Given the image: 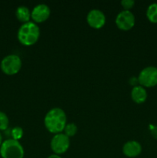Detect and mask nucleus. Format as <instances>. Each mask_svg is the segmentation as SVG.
I'll return each mask as SVG.
<instances>
[{
	"instance_id": "obj_15",
	"label": "nucleus",
	"mask_w": 157,
	"mask_h": 158,
	"mask_svg": "<svg viewBox=\"0 0 157 158\" xmlns=\"http://www.w3.org/2000/svg\"><path fill=\"white\" fill-rule=\"evenodd\" d=\"M9 120L8 116L2 111H0V131H6L9 127Z\"/></svg>"
},
{
	"instance_id": "obj_11",
	"label": "nucleus",
	"mask_w": 157,
	"mask_h": 158,
	"mask_svg": "<svg viewBox=\"0 0 157 158\" xmlns=\"http://www.w3.org/2000/svg\"><path fill=\"white\" fill-rule=\"evenodd\" d=\"M131 97L132 100L136 103H144L147 98V92L145 87L137 85L133 86L131 91Z\"/></svg>"
},
{
	"instance_id": "obj_16",
	"label": "nucleus",
	"mask_w": 157,
	"mask_h": 158,
	"mask_svg": "<svg viewBox=\"0 0 157 158\" xmlns=\"http://www.w3.org/2000/svg\"><path fill=\"white\" fill-rule=\"evenodd\" d=\"M11 135H12L13 140H20L23 136L22 128L20 127H15L14 128H12V131H11Z\"/></svg>"
},
{
	"instance_id": "obj_13",
	"label": "nucleus",
	"mask_w": 157,
	"mask_h": 158,
	"mask_svg": "<svg viewBox=\"0 0 157 158\" xmlns=\"http://www.w3.org/2000/svg\"><path fill=\"white\" fill-rule=\"evenodd\" d=\"M146 16L151 23H157V2L149 5L146 10Z\"/></svg>"
},
{
	"instance_id": "obj_2",
	"label": "nucleus",
	"mask_w": 157,
	"mask_h": 158,
	"mask_svg": "<svg viewBox=\"0 0 157 158\" xmlns=\"http://www.w3.org/2000/svg\"><path fill=\"white\" fill-rule=\"evenodd\" d=\"M40 35V29L32 21L23 23L18 30L17 37L20 43L26 46H32L38 41Z\"/></svg>"
},
{
	"instance_id": "obj_12",
	"label": "nucleus",
	"mask_w": 157,
	"mask_h": 158,
	"mask_svg": "<svg viewBox=\"0 0 157 158\" xmlns=\"http://www.w3.org/2000/svg\"><path fill=\"white\" fill-rule=\"evenodd\" d=\"M15 15H16V18L18 19V21L22 22V23H28V22L30 21L31 11L27 6H20L16 9Z\"/></svg>"
},
{
	"instance_id": "obj_7",
	"label": "nucleus",
	"mask_w": 157,
	"mask_h": 158,
	"mask_svg": "<svg viewBox=\"0 0 157 158\" xmlns=\"http://www.w3.org/2000/svg\"><path fill=\"white\" fill-rule=\"evenodd\" d=\"M135 15L131 11L123 10L119 12L115 18V24L121 30H129L135 25Z\"/></svg>"
},
{
	"instance_id": "obj_17",
	"label": "nucleus",
	"mask_w": 157,
	"mask_h": 158,
	"mask_svg": "<svg viewBox=\"0 0 157 158\" xmlns=\"http://www.w3.org/2000/svg\"><path fill=\"white\" fill-rule=\"evenodd\" d=\"M134 4H135L134 0H123L121 2V5L124 8V10H129L131 8H132Z\"/></svg>"
},
{
	"instance_id": "obj_3",
	"label": "nucleus",
	"mask_w": 157,
	"mask_h": 158,
	"mask_svg": "<svg viewBox=\"0 0 157 158\" xmlns=\"http://www.w3.org/2000/svg\"><path fill=\"white\" fill-rule=\"evenodd\" d=\"M25 151L18 140L8 139L0 147V155L2 158H23Z\"/></svg>"
},
{
	"instance_id": "obj_8",
	"label": "nucleus",
	"mask_w": 157,
	"mask_h": 158,
	"mask_svg": "<svg viewBox=\"0 0 157 158\" xmlns=\"http://www.w3.org/2000/svg\"><path fill=\"white\" fill-rule=\"evenodd\" d=\"M86 20L91 27L94 29H101L106 23V15L99 9H94L88 12Z\"/></svg>"
},
{
	"instance_id": "obj_6",
	"label": "nucleus",
	"mask_w": 157,
	"mask_h": 158,
	"mask_svg": "<svg viewBox=\"0 0 157 158\" xmlns=\"http://www.w3.org/2000/svg\"><path fill=\"white\" fill-rule=\"evenodd\" d=\"M70 146L69 137L65 134L60 133L54 136L51 140L50 147L55 154H62L66 153Z\"/></svg>"
},
{
	"instance_id": "obj_1",
	"label": "nucleus",
	"mask_w": 157,
	"mask_h": 158,
	"mask_svg": "<svg viewBox=\"0 0 157 158\" xmlns=\"http://www.w3.org/2000/svg\"><path fill=\"white\" fill-rule=\"evenodd\" d=\"M66 114L62 109L55 107L46 114L44 118V124L46 129L52 134H60L66 126Z\"/></svg>"
},
{
	"instance_id": "obj_9",
	"label": "nucleus",
	"mask_w": 157,
	"mask_h": 158,
	"mask_svg": "<svg viewBox=\"0 0 157 158\" xmlns=\"http://www.w3.org/2000/svg\"><path fill=\"white\" fill-rule=\"evenodd\" d=\"M50 13V8L46 4L41 3V4L36 5L33 8L31 12V18L35 23H42L49 19Z\"/></svg>"
},
{
	"instance_id": "obj_4",
	"label": "nucleus",
	"mask_w": 157,
	"mask_h": 158,
	"mask_svg": "<svg viewBox=\"0 0 157 158\" xmlns=\"http://www.w3.org/2000/svg\"><path fill=\"white\" fill-rule=\"evenodd\" d=\"M0 66L2 71L6 75H15L21 69L22 60L18 55L10 54L2 59Z\"/></svg>"
},
{
	"instance_id": "obj_19",
	"label": "nucleus",
	"mask_w": 157,
	"mask_h": 158,
	"mask_svg": "<svg viewBox=\"0 0 157 158\" xmlns=\"http://www.w3.org/2000/svg\"><path fill=\"white\" fill-rule=\"evenodd\" d=\"M2 134H0V147H1L2 143Z\"/></svg>"
},
{
	"instance_id": "obj_14",
	"label": "nucleus",
	"mask_w": 157,
	"mask_h": 158,
	"mask_svg": "<svg viewBox=\"0 0 157 158\" xmlns=\"http://www.w3.org/2000/svg\"><path fill=\"white\" fill-rule=\"evenodd\" d=\"M77 131H78V127L74 123H67L64 129V134L67 136L68 137H72L76 134Z\"/></svg>"
},
{
	"instance_id": "obj_10",
	"label": "nucleus",
	"mask_w": 157,
	"mask_h": 158,
	"mask_svg": "<svg viewBox=\"0 0 157 158\" xmlns=\"http://www.w3.org/2000/svg\"><path fill=\"white\" fill-rule=\"evenodd\" d=\"M123 152L126 157H135L141 154L142 146L136 140H129L123 145Z\"/></svg>"
},
{
	"instance_id": "obj_18",
	"label": "nucleus",
	"mask_w": 157,
	"mask_h": 158,
	"mask_svg": "<svg viewBox=\"0 0 157 158\" xmlns=\"http://www.w3.org/2000/svg\"><path fill=\"white\" fill-rule=\"evenodd\" d=\"M47 158H62L58 154H52V155L49 156Z\"/></svg>"
},
{
	"instance_id": "obj_5",
	"label": "nucleus",
	"mask_w": 157,
	"mask_h": 158,
	"mask_svg": "<svg viewBox=\"0 0 157 158\" xmlns=\"http://www.w3.org/2000/svg\"><path fill=\"white\" fill-rule=\"evenodd\" d=\"M140 86L143 87H153L157 85V67L147 66L141 70L138 77Z\"/></svg>"
}]
</instances>
